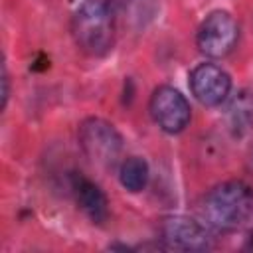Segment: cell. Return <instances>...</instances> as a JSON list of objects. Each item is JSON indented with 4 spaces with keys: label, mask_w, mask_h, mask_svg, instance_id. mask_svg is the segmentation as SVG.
I'll use <instances>...</instances> for the list:
<instances>
[{
    "label": "cell",
    "mask_w": 253,
    "mask_h": 253,
    "mask_svg": "<svg viewBox=\"0 0 253 253\" xmlns=\"http://www.w3.org/2000/svg\"><path fill=\"white\" fill-rule=\"evenodd\" d=\"M77 47L93 57L105 55L115 42V16L105 0H85L71 18Z\"/></svg>",
    "instance_id": "6da1fadb"
},
{
    "label": "cell",
    "mask_w": 253,
    "mask_h": 253,
    "mask_svg": "<svg viewBox=\"0 0 253 253\" xmlns=\"http://www.w3.org/2000/svg\"><path fill=\"white\" fill-rule=\"evenodd\" d=\"M239 38V26L235 18L225 10H213L200 24L196 34L198 49L208 57H225L233 51Z\"/></svg>",
    "instance_id": "277c9868"
},
{
    "label": "cell",
    "mask_w": 253,
    "mask_h": 253,
    "mask_svg": "<svg viewBox=\"0 0 253 253\" xmlns=\"http://www.w3.org/2000/svg\"><path fill=\"white\" fill-rule=\"evenodd\" d=\"M148 111L152 115V121L158 125V128L168 134L182 132L192 119L190 103L178 89L170 85H160L152 91Z\"/></svg>",
    "instance_id": "5b68a950"
},
{
    "label": "cell",
    "mask_w": 253,
    "mask_h": 253,
    "mask_svg": "<svg viewBox=\"0 0 253 253\" xmlns=\"http://www.w3.org/2000/svg\"><path fill=\"white\" fill-rule=\"evenodd\" d=\"M253 210V196L247 184L229 180L211 188L202 204L204 219L217 231H231L239 227Z\"/></svg>",
    "instance_id": "7a4b0ae2"
},
{
    "label": "cell",
    "mask_w": 253,
    "mask_h": 253,
    "mask_svg": "<svg viewBox=\"0 0 253 253\" xmlns=\"http://www.w3.org/2000/svg\"><path fill=\"white\" fill-rule=\"evenodd\" d=\"M119 180L125 190L128 192H140L144 190L148 182V164L140 156H128L121 162L119 168Z\"/></svg>",
    "instance_id": "9c48e42d"
},
{
    "label": "cell",
    "mask_w": 253,
    "mask_h": 253,
    "mask_svg": "<svg viewBox=\"0 0 253 253\" xmlns=\"http://www.w3.org/2000/svg\"><path fill=\"white\" fill-rule=\"evenodd\" d=\"M8 95H10V77H8L6 65H2V109L8 103Z\"/></svg>",
    "instance_id": "8fae6325"
},
{
    "label": "cell",
    "mask_w": 253,
    "mask_h": 253,
    "mask_svg": "<svg viewBox=\"0 0 253 253\" xmlns=\"http://www.w3.org/2000/svg\"><path fill=\"white\" fill-rule=\"evenodd\" d=\"M192 95L206 107L221 105L231 91V77L215 63H200L190 71Z\"/></svg>",
    "instance_id": "52a82bcc"
},
{
    "label": "cell",
    "mask_w": 253,
    "mask_h": 253,
    "mask_svg": "<svg viewBox=\"0 0 253 253\" xmlns=\"http://www.w3.org/2000/svg\"><path fill=\"white\" fill-rule=\"evenodd\" d=\"M160 237L170 249L180 251H204L211 245L208 229L188 215L164 217L160 223Z\"/></svg>",
    "instance_id": "8992f818"
},
{
    "label": "cell",
    "mask_w": 253,
    "mask_h": 253,
    "mask_svg": "<svg viewBox=\"0 0 253 253\" xmlns=\"http://www.w3.org/2000/svg\"><path fill=\"white\" fill-rule=\"evenodd\" d=\"M229 111H231V117H233V123H231L233 128H241L245 123H249L253 105H251V99L247 97V93H239V97L233 99Z\"/></svg>",
    "instance_id": "30bf717a"
},
{
    "label": "cell",
    "mask_w": 253,
    "mask_h": 253,
    "mask_svg": "<svg viewBox=\"0 0 253 253\" xmlns=\"http://www.w3.org/2000/svg\"><path fill=\"white\" fill-rule=\"evenodd\" d=\"M79 146L83 148L85 156L101 166L113 168L123 152V136L119 130L99 117H89L79 125Z\"/></svg>",
    "instance_id": "3957f363"
},
{
    "label": "cell",
    "mask_w": 253,
    "mask_h": 253,
    "mask_svg": "<svg viewBox=\"0 0 253 253\" xmlns=\"http://www.w3.org/2000/svg\"><path fill=\"white\" fill-rule=\"evenodd\" d=\"M73 190H75V196H77V204L89 215L91 221L101 223V221L107 219V215H109V202H107V196L103 194V190L95 182L79 176L73 182Z\"/></svg>",
    "instance_id": "ba28073f"
}]
</instances>
